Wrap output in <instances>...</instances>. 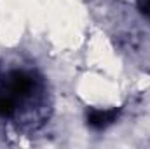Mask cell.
Returning <instances> with one entry per match:
<instances>
[{
	"instance_id": "6da1fadb",
	"label": "cell",
	"mask_w": 150,
	"mask_h": 149,
	"mask_svg": "<svg viewBox=\"0 0 150 149\" xmlns=\"http://www.w3.org/2000/svg\"><path fill=\"white\" fill-rule=\"evenodd\" d=\"M35 90V79L33 75L23 70H12L2 82H0V91L9 95L18 105L21 100L28 98Z\"/></svg>"
},
{
	"instance_id": "7a4b0ae2",
	"label": "cell",
	"mask_w": 150,
	"mask_h": 149,
	"mask_svg": "<svg viewBox=\"0 0 150 149\" xmlns=\"http://www.w3.org/2000/svg\"><path fill=\"white\" fill-rule=\"evenodd\" d=\"M120 109H91L87 111V125L94 130H103L107 126H110L113 121H117Z\"/></svg>"
},
{
	"instance_id": "3957f363",
	"label": "cell",
	"mask_w": 150,
	"mask_h": 149,
	"mask_svg": "<svg viewBox=\"0 0 150 149\" xmlns=\"http://www.w3.org/2000/svg\"><path fill=\"white\" fill-rule=\"evenodd\" d=\"M136 4H138L140 12L150 18V0H136Z\"/></svg>"
}]
</instances>
